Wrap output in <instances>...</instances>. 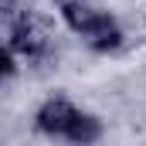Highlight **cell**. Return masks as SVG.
Wrapping results in <instances>:
<instances>
[{
	"label": "cell",
	"mask_w": 146,
	"mask_h": 146,
	"mask_svg": "<svg viewBox=\"0 0 146 146\" xmlns=\"http://www.w3.org/2000/svg\"><path fill=\"white\" fill-rule=\"evenodd\" d=\"M37 129L48 136H65L72 143H95L102 136V122L95 115L78 112L65 99H51L37 109Z\"/></svg>",
	"instance_id": "1"
},
{
	"label": "cell",
	"mask_w": 146,
	"mask_h": 146,
	"mask_svg": "<svg viewBox=\"0 0 146 146\" xmlns=\"http://www.w3.org/2000/svg\"><path fill=\"white\" fill-rule=\"evenodd\" d=\"M61 17L68 21V27H72L75 34H82L95 51H112V48L122 44L119 24L112 21L109 14L92 10V7L82 3V0H65V3H61Z\"/></svg>",
	"instance_id": "2"
},
{
	"label": "cell",
	"mask_w": 146,
	"mask_h": 146,
	"mask_svg": "<svg viewBox=\"0 0 146 146\" xmlns=\"http://www.w3.org/2000/svg\"><path fill=\"white\" fill-rule=\"evenodd\" d=\"M7 48H14L17 54H27V58H37L41 51H44V41L37 37L34 24L27 21V17H21L14 27H10V44Z\"/></svg>",
	"instance_id": "3"
}]
</instances>
